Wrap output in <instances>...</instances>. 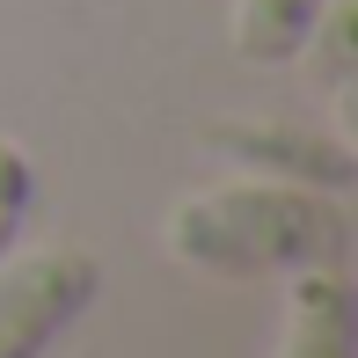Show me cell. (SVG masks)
<instances>
[{
    "label": "cell",
    "instance_id": "cell-1",
    "mask_svg": "<svg viewBox=\"0 0 358 358\" xmlns=\"http://www.w3.org/2000/svg\"><path fill=\"white\" fill-rule=\"evenodd\" d=\"M169 256L205 278H300V271H344L351 227L329 190L307 183H227L183 198L161 227Z\"/></svg>",
    "mask_w": 358,
    "mask_h": 358
},
{
    "label": "cell",
    "instance_id": "cell-2",
    "mask_svg": "<svg viewBox=\"0 0 358 358\" xmlns=\"http://www.w3.org/2000/svg\"><path fill=\"white\" fill-rule=\"evenodd\" d=\"M103 292V264L88 249H22L0 256V358H44Z\"/></svg>",
    "mask_w": 358,
    "mask_h": 358
},
{
    "label": "cell",
    "instance_id": "cell-3",
    "mask_svg": "<svg viewBox=\"0 0 358 358\" xmlns=\"http://www.w3.org/2000/svg\"><path fill=\"white\" fill-rule=\"evenodd\" d=\"M205 146H227V161L271 169L278 183H307V190H329V198L358 183V154L344 139H315V132H292V124H213Z\"/></svg>",
    "mask_w": 358,
    "mask_h": 358
},
{
    "label": "cell",
    "instance_id": "cell-4",
    "mask_svg": "<svg viewBox=\"0 0 358 358\" xmlns=\"http://www.w3.org/2000/svg\"><path fill=\"white\" fill-rule=\"evenodd\" d=\"M278 358H358V300L344 271H300L292 278Z\"/></svg>",
    "mask_w": 358,
    "mask_h": 358
},
{
    "label": "cell",
    "instance_id": "cell-5",
    "mask_svg": "<svg viewBox=\"0 0 358 358\" xmlns=\"http://www.w3.org/2000/svg\"><path fill=\"white\" fill-rule=\"evenodd\" d=\"M329 0H234V52L249 66H292L315 52Z\"/></svg>",
    "mask_w": 358,
    "mask_h": 358
},
{
    "label": "cell",
    "instance_id": "cell-6",
    "mask_svg": "<svg viewBox=\"0 0 358 358\" xmlns=\"http://www.w3.org/2000/svg\"><path fill=\"white\" fill-rule=\"evenodd\" d=\"M29 198H37V169H29V154L15 139H0V256H8L15 234H22Z\"/></svg>",
    "mask_w": 358,
    "mask_h": 358
},
{
    "label": "cell",
    "instance_id": "cell-7",
    "mask_svg": "<svg viewBox=\"0 0 358 358\" xmlns=\"http://www.w3.org/2000/svg\"><path fill=\"white\" fill-rule=\"evenodd\" d=\"M322 15H329V29H315V37H329V80H344V66H351V0H336Z\"/></svg>",
    "mask_w": 358,
    "mask_h": 358
}]
</instances>
